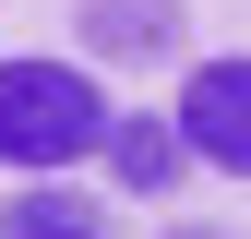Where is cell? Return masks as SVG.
Instances as JSON below:
<instances>
[{
  "label": "cell",
  "mask_w": 251,
  "mask_h": 239,
  "mask_svg": "<svg viewBox=\"0 0 251 239\" xmlns=\"http://www.w3.org/2000/svg\"><path fill=\"white\" fill-rule=\"evenodd\" d=\"M108 167H120V191H144V203H155L179 167H192V156H179V120H155V108L108 120Z\"/></svg>",
  "instance_id": "3957f363"
},
{
  "label": "cell",
  "mask_w": 251,
  "mask_h": 239,
  "mask_svg": "<svg viewBox=\"0 0 251 239\" xmlns=\"http://www.w3.org/2000/svg\"><path fill=\"white\" fill-rule=\"evenodd\" d=\"M84 36L108 60H155V48H179V0H84Z\"/></svg>",
  "instance_id": "277c9868"
},
{
  "label": "cell",
  "mask_w": 251,
  "mask_h": 239,
  "mask_svg": "<svg viewBox=\"0 0 251 239\" xmlns=\"http://www.w3.org/2000/svg\"><path fill=\"white\" fill-rule=\"evenodd\" d=\"M179 156L215 167V179H251V48L227 60H192V84H179Z\"/></svg>",
  "instance_id": "7a4b0ae2"
},
{
  "label": "cell",
  "mask_w": 251,
  "mask_h": 239,
  "mask_svg": "<svg viewBox=\"0 0 251 239\" xmlns=\"http://www.w3.org/2000/svg\"><path fill=\"white\" fill-rule=\"evenodd\" d=\"M108 84L84 60H0V167L12 179H60L84 156H108Z\"/></svg>",
  "instance_id": "6da1fadb"
},
{
  "label": "cell",
  "mask_w": 251,
  "mask_h": 239,
  "mask_svg": "<svg viewBox=\"0 0 251 239\" xmlns=\"http://www.w3.org/2000/svg\"><path fill=\"white\" fill-rule=\"evenodd\" d=\"M0 239H96V203L60 179H24V203H0Z\"/></svg>",
  "instance_id": "5b68a950"
}]
</instances>
